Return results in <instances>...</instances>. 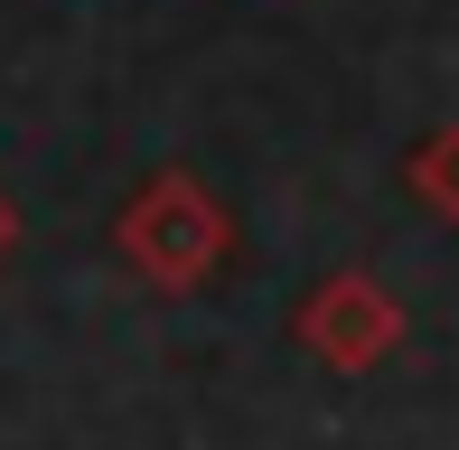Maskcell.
I'll return each instance as SVG.
<instances>
[{"label": "cell", "mask_w": 459, "mask_h": 450, "mask_svg": "<svg viewBox=\"0 0 459 450\" xmlns=\"http://www.w3.org/2000/svg\"><path fill=\"white\" fill-rule=\"evenodd\" d=\"M113 254L151 291H206L235 254V216L216 207V188L197 169H151L113 216Z\"/></svg>", "instance_id": "1"}, {"label": "cell", "mask_w": 459, "mask_h": 450, "mask_svg": "<svg viewBox=\"0 0 459 450\" xmlns=\"http://www.w3.org/2000/svg\"><path fill=\"white\" fill-rule=\"evenodd\" d=\"M290 338H300L328 376H375V366L403 347V300H394L375 273H328V281L300 291Z\"/></svg>", "instance_id": "2"}, {"label": "cell", "mask_w": 459, "mask_h": 450, "mask_svg": "<svg viewBox=\"0 0 459 450\" xmlns=\"http://www.w3.org/2000/svg\"><path fill=\"white\" fill-rule=\"evenodd\" d=\"M403 188H412V207H422V216L459 225V122H431V132L403 151Z\"/></svg>", "instance_id": "3"}, {"label": "cell", "mask_w": 459, "mask_h": 450, "mask_svg": "<svg viewBox=\"0 0 459 450\" xmlns=\"http://www.w3.org/2000/svg\"><path fill=\"white\" fill-rule=\"evenodd\" d=\"M19 254V207H10V188H0V263Z\"/></svg>", "instance_id": "4"}]
</instances>
